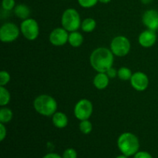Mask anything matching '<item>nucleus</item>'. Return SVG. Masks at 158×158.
Wrapping results in <instances>:
<instances>
[{"label":"nucleus","mask_w":158,"mask_h":158,"mask_svg":"<svg viewBox=\"0 0 158 158\" xmlns=\"http://www.w3.org/2000/svg\"><path fill=\"white\" fill-rule=\"evenodd\" d=\"M106 73L107 74V76L109 77L110 79H114L117 76V71L112 66V67L110 68V69L106 71Z\"/></svg>","instance_id":"cd10ccee"},{"label":"nucleus","mask_w":158,"mask_h":158,"mask_svg":"<svg viewBox=\"0 0 158 158\" xmlns=\"http://www.w3.org/2000/svg\"><path fill=\"white\" fill-rule=\"evenodd\" d=\"M114 53L110 49L100 47L94 49L89 56V63L93 69L98 73H106L113 66Z\"/></svg>","instance_id":"f257e3e1"},{"label":"nucleus","mask_w":158,"mask_h":158,"mask_svg":"<svg viewBox=\"0 0 158 158\" xmlns=\"http://www.w3.org/2000/svg\"><path fill=\"white\" fill-rule=\"evenodd\" d=\"M79 128L80 132L83 134H89L93 131V124L89 120H81L79 125Z\"/></svg>","instance_id":"412c9836"},{"label":"nucleus","mask_w":158,"mask_h":158,"mask_svg":"<svg viewBox=\"0 0 158 158\" xmlns=\"http://www.w3.org/2000/svg\"><path fill=\"white\" fill-rule=\"evenodd\" d=\"M43 158H63L61 155L56 153H48L46 155H44Z\"/></svg>","instance_id":"c85d7f7f"},{"label":"nucleus","mask_w":158,"mask_h":158,"mask_svg":"<svg viewBox=\"0 0 158 158\" xmlns=\"http://www.w3.org/2000/svg\"><path fill=\"white\" fill-rule=\"evenodd\" d=\"M2 7L3 10L7 11V12L12 10L15 7V0H2Z\"/></svg>","instance_id":"5701e85b"},{"label":"nucleus","mask_w":158,"mask_h":158,"mask_svg":"<svg viewBox=\"0 0 158 158\" xmlns=\"http://www.w3.org/2000/svg\"><path fill=\"white\" fill-rule=\"evenodd\" d=\"M77 1L81 7L86 8V9L94 7L99 2L98 0H77Z\"/></svg>","instance_id":"b1692460"},{"label":"nucleus","mask_w":158,"mask_h":158,"mask_svg":"<svg viewBox=\"0 0 158 158\" xmlns=\"http://www.w3.org/2000/svg\"><path fill=\"white\" fill-rule=\"evenodd\" d=\"M110 78L106 73H98L94 78V86L98 89H104L109 85Z\"/></svg>","instance_id":"ddd939ff"},{"label":"nucleus","mask_w":158,"mask_h":158,"mask_svg":"<svg viewBox=\"0 0 158 158\" xmlns=\"http://www.w3.org/2000/svg\"><path fill=\"white\" fill-rule=\"evenodd\" d=\"M130 81L132 87L137 91L146 90L149 86V78L148 75L140 71L133 73Z\"/></svg>","instance_id":"9d476101"},{"label":"nucleus","mask_w":158,"mask_h":158,"mask_svg":"<svg viewBox=\"0 0 158 158\" xmlns=\"http://www.w3.org/2000/svg\"><path fill=\"white\" fill-rule=\"evenodd\" d=\"M132 75L133 73L131 69L125 66L120 67L117 70V77H119L120 80H123V81H127V80H131Z\"/></svg>","instance_id":"aec40b11"},{"label":"nucleus","mask_w":158,"mask_h":158,"mask_svg":"<svg viewBox=\"0 0 158 158\" xmlns=\"http://www.w3.org/2000/svg\"><path fill=\"white\" fill-rule=\"evenodd\" d=\"M52 122L56 127L63 129L68 125V117L64 113L56 112L52 116Z\"/></svg>","instance_id":"4468645a"},{"label":"nucleus","mask_w":158,"mask_h":158,"mask_svg":"<svg viewBox=\"0 0 158 158\" xmlns=\"http://www.w3.org/2000/svg\"><path fill=\"white\" fill-rule=\"evenodd\" d=\"M14 14L15 16L19 19L25 20L26 19H29L30 16L31 11L30 9L25 4H19L15 6L14 8Z\"/></svg>","instance_id":"2eb2a0df"},{"label":"nucleus","mask_w":158,"mask_h":158,"mask_svg":"<svg viewBox=\"0 0 158 158\" xmlns=\"http://www.w3.org/2000/svg\"><path fill=\"white\" fill-rule=\"evenodd\" d=\"M12 117H13L12 111L6 106H2L0 109V123L6 124L12 120Z\"/></svg>","instance_id":"f3484780"},{"label":"nucleus","mask_w":158,"mask_h":158,"mask_svg":"<svg viewBox=\"0 0 158 158\" xmlns=\"http://www.w3.org/2000/svg\"><path fill=\"white\" fill-rule=\"evenodd\" d=\"M33 106L35 110L40 115L51 117L57 110V102L49 95L42 94L34 100Z\"/></svg>","instance_id":"7ed1b4c3"},{"label":"nucleus","mask_w":158,"mask_h":158,"mask_svg":"<svg viewBox=\"0 0 158 158\" xmlns=\"http://www.w3.org/2000/svg\"><path fill=\"white\" fill-rule=\"evenodd\" d=\"M157 33H158V29H157Z\"/></svg>","instance_id":"473e14b6"},{"label":"nucleus","mask_w":158,"mask_h":158,"mask_svg":"<svg viewBox=\"0 0 158 158\" xmlns=\"http://www.w3.org/2000/svg\"><path fill=\"white\" fill-rule=\"evenodd\" d=\"M77 152L73 148H67L63 153V158H77Z\"/></svg>","instance_id":"393cba45"},{"label":"nucleus","mask_w":158,"mask_h":158,"mask_svg":"<svg viewBox=\"0 0 158 158\" xmlns=\"http://www.w3.org/2000/svg\"><path fill=\"white\" fill-rule=\"evenodd\" d=\"M140 1H141V2L143 3V4L147 5V4H149V3H151V2H152V0H140Z\"/></svg>","instance_id":"c756f323"},{"label":"nucleus","mask_w":158,"mask_h":158,"mask_svg":"<svg viewBox=\"0 0 158 158\" xmlns=\"http://www.w3.org/2000/svg\"><path fill=\"white\" fill-rule=\"evenodd\" d=\"M20 28L13 23H6L0 28V40L2 43H12L18 39L19 35Z\"/></svg>","instance_id":"0eeeda50"},{"label":"nucleus","mask_w":158,"mask_h":158,"mask_svg":"<svg viewBox=\"0 0 158 158\" xmlns=\"http://www.w3.org/2000/svg\"><path fill=\"white\" fill-rule=\"evenodd\" d=\"M6 134H7V130L5 127V124L0 123V141L4 140V139L6 137Z\"/></svg>","instance_id":"bb28decb"},{"label":"nucleus","mask_w":158,"mask_h":158,"mask_svg":"<svg viewBox=\"0 0 158 158\" xmlns=\"http://www.w3.org/2000/svg\"><path fill=\"white\" fill-rule=\"evenodd\" d=\"M11 100L10 93L5 86H0V106H6Z\"/></svg>","instance_id":"6ab92c4d"},{"label":"nucleus","mask_w":158,"mask_h":158,"mask_svg":"<svg viewBox=\"0 0 158 158\" xmlns=\"http://www.w3.org/2000/svg\"><path fill=\"white\" fill-rule=\"evenodd\" d=\"M97 23L93 18H86L82 22L81 29L85 32H91L96 29Z\"/></svg>","instance_id":"a211bd4d"},{"label":"nucleus","mask_w":158,"mask_h":158,"mask_svg":"<svg viewBox=\"0 0 158 158\" xmlns=\"http://www.w3.org/2000/svg\"><path fill=\"white\" fill-rule=\"evenodd\" d=\"M157 41V34L155 31L146 29L143 31L138 36V43L142 47H152Z\"/></svg>","instance_id":"f8f14e48"},{"label":"nucleus","mask_w":158,"mask_h":158,"mask_svg":"<svg viewBox=\"0 0 158 158\" xmlns=\"http://www.w3.org/2000/svg\"><path fill=\"white\" fill-rule=\"evenodd\" d=\"M62 27L64 28L68 32L77 31L81 27V19L80 15L75 9H66L63 12L61 18Z\"/></svg>","instance_id":"20e7f679"},{"label":"nucleus","mask_w":158,"mask_h":158,"mask_svg":"<svg viewBox=\"0 0 158 158\" xmlns=\"http://www.w3.org/2000/svg\"><path fill=\"white\" fill-rule=\"evenodd\" d=\"M20 31L23 36L29 41L36 40L40 34L39 24L34 19H26L20 24Z\"/></svg>","instance_id":"423d86ee"},{"label":"nucleus","mask_w":158,"mask_h":158,"mask_svg":"<svg viewBox=\"0 0 158 158\" xmlns=\"http://www.w3.org/2000/svg\"><path fill=\"white\" fill-rule=\"evenodd\" d=\"M128 157H129L124 155V154H120V155L117 156V157H116L115 158H128Z\"/></svg>","instance_id":"2f4dec72"},{"label":"nucleus","mask_w":158,"mask_h":158,"mask_svg":"<svg viewBox=\"0 0 158 158\" xmlns=\"http://www.w3.org/2000/svg\"><path fill=\"white\" fill-rule=\"evenodd\" d=\"M117 148L122 154L132 157L140 149V141L135 134L131 132H124L117 139Z\"/></svg>","instance_id":"f03ea898"},{"label":"nucleus","mask_w":158,"mask_h":158,"mask_svg":"<svg viewBox=\"0 0 158 158\" xmlns=\"http://www.w3.org/2000/svg\"><path fill=\"white\" fill-rule=\"evenodd\" d=\"M68 43L71 46L74 48L80 47L83 43V36L80 32L78 31H74L71 32L69 34V39H68Z\"/></svg>","instance_id":"dca6fc26"},{"label":"nucleus","mask_w":158,"mask_h":158,"mask_svg":"<svg viewBox=\"0 0 158 158\" xmlns=\"http://www.w3.org/2000/svg\"><path fill=\"white\" fill-rule=\"evenodd\" d=\"M142 22L143 25L153 31L158 29V11L155 9H149L143 13L142 16Z\"/></svg>","instance_id":"9b49d317"},{"label":"nucleus","mask_w":158,"mask_h":158,"mask_svg":"<svg viewBox=\"0 0 158 158\" xmlns=\"http://www.w3.org/2000/svg\"><path fill=\"white\" fill-rule=\"evenodd\" d=\"M133 157L134 158H153V156L149 152L144 151H139Z\"/></svg>","instance_id":"a878e982"},{"label":"nucleus","mask_w":158,"mask_h":158,"mask_svg":"<svg viewBox=\"0 0 158 158\" xmlns=\"http://www.w3.org/2000/svg\"><path fill=\"white\" fill-rule=\"evenodd\" d=\"M131 42L124 35H118L113 39L110 43V50L114 56L123 57L131 51Z\"/></svg>","instance_id":"39448f33"},{"label":"nucleus","mask_w":158,"mask_h":158,"mask_svg":"<svg viewBox=\"0 0 158 158\" xmlns=\"http://www.w3.org/2000/svg\"><path fill=\"white\" fill-rule=\"evenodd\" d=\"M10 74L6 70L0 72V86H5L10 81Z\"/></svg>","instance_id":"4be33fe9"},{"label":"nucleus","mask_w":158,"mask_h":158,"mask_svg":"<svg viewBox=\"0 0 158 158\" xmlns=\"http://www.w3.org/2000/svg\"><path fill=\"white\" fill-rule=\"evenodd\" d=\"M94 110L93 103L86 99H82L76 103L74 106V115L79 120H89Z\"/></svg>","instance_id":"6e6552de"},{"label":"nucleus","mask_w":158,"mask_h":158,"mask_svg":"<svg viewBox=\"0 0 158 158\" xmlns=\"http://www.w3.org/2000/svg\"><path fill=\"white\" fill-rule=\"evenodd\" d=\"M100 3H103V4H107L109 3L111 0H98Z\"/></svg>","instance_id":"7c9ffc66"},{"label":"nucleus","mask_w":158,"mask_h":158,"mask_svg":"<svg viewBox=\"0 0 158 158\" xmlns=\"http://www.w3.org/2000/svg\"><path fill=\"white\" fill-rule=\"evenodd\" d=\"M69 33L63 27H59L54 29L50 32L49 36V42L55 46H62L68 43Z\"/></svg>","instance_id":"1a4fd4ad"}]
</instances>
